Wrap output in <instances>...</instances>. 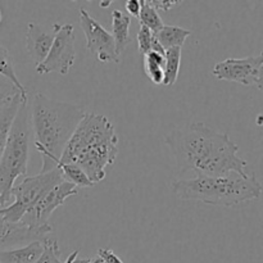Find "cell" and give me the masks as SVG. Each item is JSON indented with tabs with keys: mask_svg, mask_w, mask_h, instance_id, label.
<instances>
[{
	"mask_svg": "<svg viewBox=\"0 0 263 263\" xmlns=\"http://www.w3.org/2000/svg\"><path fill=\"white\" fill-rule=\"evenodd\" d=\"M180 174L193 171L204 176H226L231 172L247 175V161L238 156L239 146L228 134L204 123H190L166 135Z\"/></svg>",
	"mask_w": 263,
	"mask_h": 263,
	"instance_id": "obj_1",
	"label": "cell"
},
{
	"mask_svg": "<svg viewBox=\"0 0 263 263\" xmlns=\"http://www.w3.org/2000/svg\"><path fill=\"white\" fill-rule=\"evenodd\" d=\"M81 107L36 94L30 107L33 144L43 158L40 172L57 168L62 154L84 118Z\"/></svg>",
	"mask_w": 263,
	"mask_h": 263,
	"instance_id": "obj_2",
	"label": "cell"
},
{
	"mask_svg": "<svg viewBox=\"0 0 263 263\" xmlns=\"http://www.w3.org/2000/svg\"><path fill=\"white\" fill-rule=\"evenodd\" d=\"M117 156L118 136L112 122L103 115L85 113L59 163L80 167L95 185L105 179V170L115 163Z\"/></svg>",
	"mask_w": 263,
	"mask_h": 263,
	"instance_id": "obj_3",
	"label": "cell"
},
{
	"mask_svg": "<svg viewBox=\"0 0 263 263\" xmlns=\"http://www.w3.org/2000/svg\"><path fill=\"white\" fill-rule=\"evenodd\" d=\"M172 192L182 200H195L211 205L235 207L243 203L259 199L263 187L257 177L236 172L226 176L197 175L193 179L175 180Z\"/></svg>",
	"mask_w": 263,
	"mask_h": 263,
	"instance_id": "obj_4",
	"label": "cell"
},
{
	"mask_svg": "<svg viewBox=\"0 0 263 263\" xmlns=\"http://www.w3.org/2000/svg\"><path fill=\"white\" fill-rule=\"evenodd\" d=\"M31 135L30 107L27 102L21 103L0 159V210L12 199L10 193L18 177L27 176Z\"/></svg>",
	"mask_w": 263,
	"mask_h": 263,
	"instance_id": "obj_5",
	"label": "cell"
},
{
	"mask_svg": "<svg viewBox=\"0 0 263 263\" xmlns=\"http://www.w3.org/2000/svg\"><path fill=\"white\" fill-rule=\"evenodd\" d=\"M63 181V176L59 168L50 170L48 172H40L35 176H25V179L12 189V204L0 210V216L7 222L20 223L21 220L30 211L37 205V203L50 192L53 187Z\"/></svg>",
	"mask_w": 263,
	"mask_h": 263,
	"instance_id": "obj_6",
	"label": "cell"
},
{
	"mask_svg": "<svg viewBox=\"0 0 263 263\" xmlns=\"http://www.w3.org/2000/svg\"><path fill=\"white\" fill-rule=\"evenodd\" d=\"M53 26L55 28V37H54L53 45H51L45 61L36 66V72L39 74L57 72L62 76H66L76 59L74 28L69 23H66V25L54 23Z\"/></svg>",
	"mask_w": 263,
	"mask_h": 263,
	"instance_id": "obj_7",
	"label": "cell"
},
{
	"mask_svg": "<svg viewBox=\"0 0 263 263\" xmlns=\"http://www.w3.org/2000/svg\"><path fill=\"white\" fill-rule=\"evenodd\" d=\"M80 23L86 39L87 50L91 51L102 63H120L112 33L105 30L84 8L80 9Z\"/></svg>",
	"mask_w": 263,
	"mask_h": 263,
	"instance_id": "obj_8",
	"label": "cell"
},
{
	"mask_svg": "<svg viewBox=\"0 0 263 263\" xmlns=\"http://www.w3.org/2000/svg\"><path fill=\"white\" fill-rule=\"evenodd\" d=\"M79 190L74 185L69 184L67 181H62L55 187L50 190L40 202L37 203L32 211L27 213L25 217L21 220L20 223L27 226V228L39 229L43 226L49 225L48 220L53 215L57 208L61 207L68 198L77 195Z\"/></svg>",
	"mask_w": 263,
	"mask_h": 263,
	"instance_id": "obj_9",
	"label": "cell"
},
{
	"mask_svg": "<svg viewBox=\"0 0 263 263\" xmlns=\"http://www.w3.org/2000/svg\"><path fill=\"white\" fill-rule=\"evenodd\" d=\"M262 66L259 57L246 58H228L218 62L212 69V74L218 80L236 82L244 86L256 85L258 71Z\"/></svg>",
	"mask_w": 263,
	"mask_h": 263,
	"instance_id": "obj_10",
	"label": "cell"
},
{
	"mask_svg": "<svg viewBox=\"0 0 263 263\" xmlns=\"http://www.w3.org/2000/svg\"><path fill=\"white\" fill-rule=\"evenodd\" d=\"M51 231L53 228L50 225L32 229L22 223L7 222L0 216V251L26 246L32 241H43Z\"/></svg>",
	"mask_w": 263,
	"mask_h": 263,
	"instance_id": "obj_11",
	"label": "cell"
},
{
	"mask_svg": "<svg viewBox=\"0 0 263 263\" xmlns=\"http://www.w3.org/2000/svg\"><path fill=\"white\" fill-rule=\"evenodd\" d=\"M55 37V28L53 31H46L43 26L35 22L28 23L27 35H26V49L36 66L43 63L48 57L49 50L53 45Z\"/></svg>",
	"mask_w": 263,
	"mask_h": 263,
	"instance_id": "obj_12",
	"label": "cell"
},
{
	"mask_svg": "<svg viewBox=\"0 0 263 263\" xmlns=\"http://www.w3.org/2000/svg\"><path fill=\"white\" fill-rule=\"evenodd\" d=\"M43 253V241L0 251V263H35Z\"/></svg>",
	"mask_w": 263,
	"mask_h": 263,
	"instance_id": "obj_13",
	"label": "cell"
},
{
	"mask_svg": "<svg viewBox=\"0 0 263 263\" xmlns=\"http://www.w3.org/2000/svg\"><path fill=\"white\" fill-rule=\"evenodd\" d=\"M21 103H26L21 99L20 94H15L9 102L5 103L0 109V159H2L3 153H4L5 145H7L8 136H9L10 128H12L13 121L17 116L18 109H20Z\"/></svg>",
	"mask_w": 263,
	"mask_h": 263,
	"instance_id": "obj_14",
	"label": "cell"
},
{
	"mask_svg": "<svg viewBox=\"0 0 263 263\" xmlns=\"http://www.w3.org/2000/svg\"><path fill=\"white\" fill-rule=\"evenodd\" d=\"M130 15L118 9L112 12V36L115 40L116 53L118 57H121V54L130 43Z\"/></svg>",
	"mask_w": 263,
	"mask_h": 263,
	"instance_id": "obj_15",
	"label": "cell"
},
{
	"mask_svg": "<svg viewBox=\"0 0 263 263\" xmlns=\"http://www.w3.org/2000/svg\"><path fill=\"white\" fill-rule=\"evenodd\" d=\"M0 77L8 80L10 82L13 87L18 91L21 99L23 102H27L28 92L26 90V87L21 84V81L18 80L17 73H15L14 63H13V59L10 57V53L8 51L7 48L0 44Z\"/></svg>",
	"mask_w": 263,
	"mask_h": 263,
	"instance_id": "obj_16",
	"label": "cell"
},
{
	"mask_svg": "<svg viewBox=\"0 0 263 263\" xmlns=\"http://www.w3.org/2000/svg\"><path fill=\"white\" fill-rule=\"evenodd\" d=\"M192 35V31L179 26L164 25L158 32L156 33L157 40L162 45L164 50L171 48H181L186 39Z\"/></svg>",
	"mask_w": 263,
	"mask_h": 263,
	"instance_id": "obj_17",
	"label": "cell"
},
{
	"mask_svg": "<svg viewBox=\"0 0 263 263\" xmlns=\"http://www.w3.org/2000/svg\"><path fill=\"white\" fill-rule=\"evenodd\" d=\"M144 71L148 79L154 85H163L164 80V55L163 54L149 51L143 55Z\"/></svg>",
	"mask_w": 263,
	"mask_h": 263,
	"instance_id": "obj_18",
	"label": "cell"
},
{
	"mask_svg": "<svg viewBox=\"0 0 263 263\" xmlns=\"http://www.w3.org/2000/svg\"><path fill=\"white\" fill-rule=\"evenodd\" d=\"M181 64V48L167 49L164 53V86H171L176 82Z\"/></svg>",
	"mask_w": 263,
	"mask_h": 263,
	"instance_id": "obj_19",
	"label": "cell"
},
{
	"mask_svg": "<svg viewBox=\"0 0 263 263\" xmlns=\"http://www.w3.org/2000/svg\"><path fill=\"white\" fill-rule=\"evenodd\" d=\"M57 168H59V171L62 172V176H63L64 181L74 185L77 189H79V187L94 186V184L90 181L89 177L86 176V174H85L80 167L74 166V164L58 163L57 164Z\"/></svg>",
	"mask_w": 263,
	"mask_h": 263,
	"instance_id": "obj_20",
	"label": "cell"
},
{
	"mask_svg": "<svg viewBox=\"0 0 263 263\" xmlns=\"http://www.w3.org/2000/svg\"><path fill=\"white\" fill-rule=\"evenodd\" d=\"M138 46H139V53L141 55H145L149 51H156V53L163 54L166 53L162 45L159 44V41L157 40L156 33L152 32L149 28H146L145 26H140L139 27L138 32Z\"/></svg>",
	"mask_w": 263,
	"mask_h": 263,
	"instance_id": "obj_21",
	"label": "cell"
},
{
	"mask_svg": "<svg viewBox=\"0 0 263 263\" xmlns=\"http://www.w3.org/2000/svg\"><path fill=\"white\" fill-rule=\"evenodd\" d=\"M140 26H145L152 32L157 33L164 26L163 21L159 17L158 12L148 3V0H141V10L139 14Z\"/></svg>",
	"mask_w": 263,
	"mask_h": 263,
	"instance_id": "obj_22",
	"label": "cell"
},
{
	"mask_svg": "<svg viewBox=\"0 0 263 263\" xmlns=\"http://www.w3.org/2000/svg\"><path fill=\"white\" fill-rule=\"evenodd\" d=\"M35 263H64V261L61 259V249L55 239H44L43 253Z\"/></svg>",
	"mask_w": 263,
	"mask_h": 263,
	"instance_id": "obj_23",
	"label": "cell"
},
{
	"mask_svg": "<svg viewBox=\"0 0 263 263\" xmlns=\"http://www.w3.org/2000/svg\"><path fill=\"white\" fill-rule=\"evenodd\" d=\"M149 4L158 12V10H163V12H170L175 5L181 3L180 0H148Z\"/></svg>",
	"mask_w": 263,
	"mask_h": 263,
	"instance_id": "obj_24",
	"label": "cell"
},
{
	"mask_svg": "<svg viewBox=\"0 0 263 263\" xmlns=\"http://www.w3.org/2000/svg\"><path fill=\"white\" fill-rule=\"evenodd\" d=\"M98 257H100L104 263H123L122 259L112 249H99L98 251Z\"/></svg>",
	"mask_w": 263,
	"mask_h": 263,
	"instance_id": "obj_25",
	"label": "cell"
},
{
	"mask_svg": "<svg viewBox=\"0 0 263 263\" xmlns=\"http://www.w3.org/2000/svg\"><path fill=\"white\" fill-rule=\"evenodd\" d=\"M125 8L126 12H127V15L139 18V14H140L141 10V0H127L125 4Z\"/></svg>",
	"mask_w": 263,
	"mask_h": 263,
	"instance_id": "obj_26",
	"label": "cell"
},
{
	"mask_svg": "<svg viewBox=\"0 0 263 263\" xmlns=\"http://www.w3.org/2000/svg\"><path fill=\"white\" fill-rule=\"evenodd\" d=\"M79 249H76L73 253H71V256H69V263H90V261H91V258H79Z\"/></svg>",
	"mask_w": 263,
	"mask_h": 263,
	"instance_id": "obj_27",
	"label": "cell"
},
{
	"mask_svg": "<svg viewBox=\"0 0 263 263\" xmlns=\"http://www.w3.org/2000/svg\"><path fill=\"white\" fill-rule=\"evenodd\" d=\"M0 92L13 95V94H15V92H18V91H17V90H14V89H7V81H5L3 77H0Z\"/></svg>",
	"mask_w": 263,
	"mask_h": 263,
	"instance_id": "obj_28",
	"label": "cell"
},
{
	"mask_svg": "<svg viewBox=\"0 0 263 263\" xmlns=\"http://www.w3.org/2000/svg\"><path fill=\"white\" fill-rule=\"evenodd\" d=\"M257 87L263 92V64L261 66L258 71V76H257V81H256Z\"/></svg>",
	"mask_w": 263,
	"mask_h": 263,
	"instance_id": "obj_29",
	"label": "cell"
},
{
	"mask_svg": "<svg viewBox=\"0 0 263 263\" xmlns=\"http://www.w3.org/2000/svg\"><path fill=\"white\" fill-rule=\"evenodd\" d=\"M90 263H104V261H103L100 257H94V258H91V261H90Z\"/></svg>",
	"mask_w": 263,
	"mask_h": 263,
	"instance_id": "obj_30",
	"label": "cell"
},
{
	"mask_svg": "<svg viewBox=\"0 0 263 263\" xmlns=\"http://www.w3.org/2000/svg\"><path fill=\"white\" fill-rule=\"evenodd\" d=\"M14 95H15V94H14ZM14 95H13V97H14ZM13 97H12V98H13ZM12 98H10V99H12ZM10 99H7V100H3V99H0V109H2V107H3V105H4L5 103H7V102H9Z\"/></svg>",
	"mask_w": 263,
	"mask_h": 263,
	"instance_id": "obj_31",
	"label": "cell"
},
{
	"mask_svg": "<svg viewBox=\"0 0 263 263\" xmlns=\"http://www.w3.org/2000/svg\"><path fill=\"white\" fill-rule=\"evenodd\" d=\"M2 17H3V15H2V10H0V23H2Z\"/></svg>",
	"mask_w": 263,
	"mask_h": 263,
	"instance_id": "obj_32",
	"label": "cell"
}]
</instances>
